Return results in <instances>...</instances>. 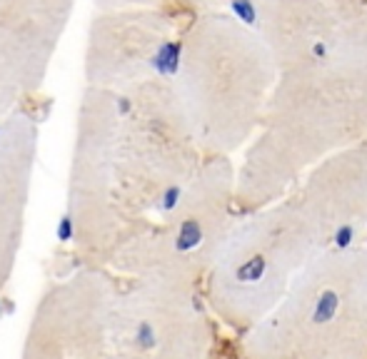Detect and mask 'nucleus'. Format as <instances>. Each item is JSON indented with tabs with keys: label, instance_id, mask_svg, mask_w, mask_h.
<instances>
[{
	"label": "nucleus",
	"instance_id": "obj_1",
	"mask_svg": "<svg viewBox=\"0 0 367 359\" xmlns=\"http://www.w3.org/2000/svg\"><path fill=\"white\" fill-rule=\"evenodd\" d=\"M115 297L105 269L83 264L41 297L21 359H112Z\"/></svg>",
	"mask_w": 367,
	"mask_h": 359
},
{
	"label": "nucleus",
	"instance_id": "obj_2",
	"mask_svg": "<svg viewBox=\"0 0 367 359\" xmlns=\"http://www.w3.org/2000/svg\"><path fill=\"white\" fill-rule=\"evenodd\" d=\"M31 160H0V289L11 282L21 252Z\"/></svg>",
	"mask_w": 367,
	"mask_h": 359
},
{
	"label": "nucleus",
	"instance_id": "obj_3",
	"mask_svg": "<svg viewBox=\"0 0 367 359\" xmlns=\"http://www.w3.org/2000/svg\"><path fill=\"white\" fill-rule=\"evenodd\" d=\"M205 237V230L198 220H185L178 227V235H175V250L178 252H193L195 247H200Z\"/></svg>",
	"mask_w": 367,
	"mask_h": 359
},
{
	"label": "nucleus",
	"instance_id": "obj_4",
	"mask_svg": "<svg viewBox=\"0 0 367 359\" xmlns=\"http://www.w3.org/2000/svg\"><path fill=\"white\" fill-rule=\"evenodd\" d=\"M337 307H340L337 294L335 292H322L320 297H317L315 307H312V322H317V324L330 322V319L337 314Z\"/></svg>",
	"mask_w": 367,
	"mask_h": 359
},
{
	"label": "nucleus",
	"instance_id": "obj_5",
	"mask_svg": "<svg viewBox=\"0 0 367 359\" xmlns=\"http://www.w3.org/2000/svg\"><path fill=\"white\" fill-rule=\"evenodd\" d=\"M262 274H265V259L262 257H252L238 267V279H243V282H257Z\"/></svg>",
	"mask_w": 367,
	"mask_h": 359
},
{
	"label": "nucleus",
	"instance_id": "obj_6",
	"mask_svg": "<svg viewBox=\"0 0 367 359\" xmlns=\"http://www.w3.org/2000/svg\"><path fill=\"white\" fill-rule=\"evenodd\" d=\"M230 6H233V11H235V16L240 18V21H245V23H255V8H252V3L250 0H230Z\"/></svg>",
	"mask_w": 367,
	"mask_h": 359
},
{
	"label": "nucleus",
	"instance_id": "obj_7",
	"mask_svg": "<svg viewBox=\"0 0 367 359\" xmlns=\"http://www.w3.org/2000/svg\"><path fill=\"white\" fill-rule=\"evenodd\" d=\"M352 237H355L352 225H342V227H337V232H335V245L337 247H347V245L352 242Z\"/></svg>",
	"mask_w": 367,
	"mask_h": 359
},
{
	"label": "nucleus",
	"instance_id": "obj_8",
	"mask_svg": "<svg viewBox=\"0 0 367 359\" xmlns=\"http://www.w3.org/2000/svg\"><path fill=\"white\" fill-rule=\"evenodd\" d=\"M325 53H327V48L322 45V43H315V48H312V55H315V58H325Z\"/></svg>",
	"mask_w": 367,
	"mask_h": 359
}]
</instances>
